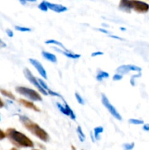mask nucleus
Here are the masks:
<instances>
[{"mask_svg":"<svg viewBox=\"0 0 149 150\" xmlns=\"http://www.w3.org/2000/svg\"><path fill=\"white\" fill-rule=\"evenodd\" d=\"M6 138L12 144L18 148H33L34 142L26 135L18 131L15 128L9 127L6 130Z\"/></svg>","mask_w":149,"mask_h":150,"instance_id":"obj_1","label":"nucleus"},{"mask_svg":"<svg viewBox=\"0 0 149 150\" xmlns=\"http://www.w3.org/2000/svg\"><path fill=\"white\" fill-rule=\"evenodd\" d=\"M19 121L28 131L40 141L45 143L50 141L49 134L37 123L32 121L29 117L25 115H19Z\"/></svg>","mask_w":149,"mask_h":150,"instance_id":"obj_2","label":"nucleus"},{"mask_svg":"<svg viewBox=\"0 0 149 150\" xmlns=\"http://www.w3.org/2000/svg\"><path fill=\"white\" fill-rule=\"evenodd\" d=\"M118 8L125 13H130L131 10L137 13H146L149 10V4L140 0H120Z\"/></svg>","mask_w":149,"mask_h":150,"instance_id":"obj_3","label":"nucleus"},{"mask_svg":"<svg viewBox=\"0 0 149 150\" xmlns=\"http://www.w3.org/2000/svg\"><path fill=\"white\" fill-rule=\"evenodd\" d=\"M15 91L19 95H22L27 100L33 102H41L42 101V98L38 91L34 90L26 86H18L15 87Z\"/></svg>","mask_w":149,"mask_h":150,"instance_id":"obj_4","label":"nucleus"},{"mask_svg":"<svg viewBox=\"0 0 149 150\" xmlns=\"http://www.w3.org/2000/svg\"><path fill=\"white\" fill-rule=\"evenodd\" d=\"M101 101H102V105L105 107V108L108 110V112L112 116V117H114L115 120H118V121H121V120H122V117H121V115L120 114V113L118 112V110L113 106V105L110 102L109 99H108V97L106 96L105 94H101Z\"/></svg>","mask_w":149,"mask_h":150,"instance_id":"obj_5","label":"nucleus"},{"mask_svg":"<svg viewBox=\"0 0 149 150\" xmlns=\"http://www.w3.org/2000/svg\"><path fill=\"white\" fill-rule=\"evenodd\" d=\"M23 75H24L25 78L30 82L31 84H32L34 86H35V87L37 88L38 92H40V93L43 95H48V92L41 86L39 81H38L37 78H36L33 74H32V71H31L29 68L23 69Z\"/></svg>","mask_w":149,"mask_h":150,"instance_id":"obj_6","label":"nucleus"},{"mask_svg":"<svg viewBox=\"0 0 149 150\" xmlns=\"http://www.w3.org/2000/svg\"><path fill=\"white\" fill-rule=\"evenodd\" d=\"M61 100L63 101V103H56V106L58 109L59 110L61 114H64L67 117H69L72 120L75 121L76 120V115L74 113L73 110L72 109L71 107L69 105L67 101L64 99V98H61Z\"/></svg>","mask_w":149,"mask_h":150,"instance_id":"obj_7","label":"nucleus"},{"mask_svg":"<svg viewBox=\"0 0 149 150\" xmlns=\"http://www.w3.org/2000/svg\"><path fill=\"white\" fill-rule=\"evenodd\" d=\"M116 73L121 75H127L130 72H136V73H141L142 68L134 64H122L118 67L115 70Z\"/></svg>","mask_w":149,"mask_h":150,"instance_id":"obj_8","label":"nucleus"},{"mask_svg":"<svg viewBox=\"0 0 149 150\" xmlns=\"http://www.w3.org/2000/svg\"><path fill=\"white\" fill-rule=\"evenodd\" d=\"M29 63L36 69V70L40 75L41 77L43 79H45V80H47L48 79V73H47L46 70L43 67V65L41 64L40 62H39L37 59L34 58H30L29 59Z\"/></svg>","mask_w":149,"mask_h":150,"instance_id":"obj_9","label":"nucleus"},{"mask_svg":"<svg viewBox=\"0 0 149 150\" xmlns=\"http://www.w3.org/2000/svg\"><path fill=\"white\" fill-rule=\"evenodd\" d=\"M18 103L20 105L24 106L25 108H29V109L32 110V111H36V112H40L39 108L37 105H36L34 103L33 101H31L29 100L23 99V98H20V99L18 100Z\"/></svg>","mask_w":149,"mask_h":150,"instance_id":"obj_10","label":"nucleus"},{"mask_svg":"<svg viewBox=\"0 0 149 150\" xmlns=\"http://www.w3.org/2000/svg\"><path fill=\"white\" fill-rule=\"evenodd\" d=\"M47 5H48L49 10L57 13H64V12H67L68 10V8L63 4H55V3H51L47 1Z\"/></svg>","mask_w":149,"mask_h":150,"instance_id":"obj_11","label":"nucleus"},{"mask_svg":"<svg viewBox=\"0 0 149 150\" xmlns=\"http://www.w3.org/2000/svg\"><path fill=\"white\" fill-rule=\"evenodd\" d=\"M55 51H58V52L61 53L63 55L65 56L66 57L69 59H78L79 58L81 57V55L79 54H75V53H73L72 51H69V50H63L61 48H58V47H53Z\"/></svg>","mask_w":149,"mask_h":150,"instance_id":"obj_12","label":"nucleus"},{"mask_svg":"<svg viewBox=\"0 0 149 150\" xmlns=\"http://www.w3.org/2000/svg\"><path fill=\"white\" fill-rule=\"evenodd\" d=\"M41 55L45 59H46L47 61L50 62L51 63H57L58 62V59H57V57L55 54H52V53H50L48 51H42V53H41Z\"/></svg>","mask_w":149,"mask_h":150,"instance_id":"obj_13","label":"nucleus"},{"mask_svg":"<svg viewBox=\"0 0 149 150\" xmlns=\"http://www.w3.org/2000/svg\"><path fill=\"white\" fill-rule=\"evenodd\" d=\"M109 76H110V75L108 72L100 70L97 72V73H96V80L97 81L101 82V81H102L103 80H105V79H108V78H109Z\"/></svg>","mask_w":149,"mask_h":150,"instance_id":"obj_14","label":"nucleus"},{"mask_svg":"<svg viewBox=\"0 0 149 150\" xmlns=\"http://www.w3.org/2000/svg\"><path fill=\"white\" fill-rule=\"evenodd\" d=\"M45 43L47 44V45H55L56 47H58V48H61L63 50H67V48H65V46L64 45V44L61 43L59 41L56 40L54 39H48L46 41H45Z\"/></svg>","mask_w":149,"mask_h":150,"instance_id":"obj_15","label":"nucleus"},{"mask_svg":"<svg viewBox=\"0 0 149 150\" xmlns=\"http://www.w3.org/2000/svg\"><path fill=\"white\" fill-rule=\"evenodd\" d=\"M0 93H1L4 97L8 98L10 100H16V98L14 94L12 93L10 91L7 90V89H0Z\"/></svg>","mask_w":149,"mask_h":150,"instance_id":"obj_16","label":"nucleus"},{"mask_svg":"<svg viewBox=\"0 0 149 150\" xmlns=\"http://www.w3.org/2000/svg\"><path fill=\"white\" fill-rule=\"evenodd\" d=\"M104 132V128L102 126H97L93 129V134L94 136L95 140H99L100 139V135Z\"/></svg>","mask_w":149,"mask_h":150,"instance_id":"obj_17","label":"nucleus"},{"mask_svg":"<svg viewBox=\"0 0 149 150\" xmlns=\"http://www.w3.org/2000/svg\"><path fill=\"white\" fill-rule=\"evenodd\" d=\"M76 131H77V136H78L79 140H80L81 142H84L85 139H86V135H85V133H83L82 127H80V126H77Z\"/></svg>","mask_w":149,"mask_h":150,"instance_id":"obj_18","label":"nucleus"},{"mask_svg":"<svg viewBox=\"0 0 149 150\" xmlns=\"http://www.w3.org/2000/svg\"><path fill=\"white\" fill-rule=\"evenodd\" d=\"M38 8H39V10H40L41 11H42V12H47V11H48L49 9H48V5H47V1H45V0H43V1H41V2L39 3V5H38Z\"/></svg>","mask_w":149,"mask_h":150,"instance_id":"obj_19","label":"nucleus"},{"mask_svg":"<svg viewBox=\"0 0 149 150\" xmlns=\"http://www.w3.org/2000/svg\"><path fill=\"white\" fill-rule=\"evenodd\" d=\"M129 123L131 125H140L144 124V121L142 120H138V119H133L131 118L128 120Z\"/></svg>","mask_w":149,"mask_h":150,"instance_id":"obj_20","label":"nucleus"},{"mask_svg":"<svg viewBox=\"0 0 149 150\" xmlns=\"http://www.w3.org/2000/svg\"><path fill=\"white\" fill-rule=\"evenodd\" d=\"M15 29L17 31L20 32H32V29L26 26H15Z\"/></svg>","mask_w":149,"mask_h":150,"instance_id":"obj_21","label":"nucleus"},{"mask_svg":"<svg viewBox=\"0 0 149 150\" xmlns=\"http://www.w3.org/2000/svg\"><path fill=\"white\" fill-rule=\"evenodd\" d=\"M142 74L141 73H138L136 75H133V76H131V79H130V84L132 86H134L136 84V79H138V78L141 77Z\"/></svg>","mask_w":149,"mask_h":150,"instance_id":"obj_22","label":"nucleus"},{"mask_svg":"<svg viewBox=\"0 0 149 150\" xmlns=\"http://www.w3.org/2000/svg\"><path fill=\"white\" fill-rule=\"evenodd\" d=\"M74 97H75V99L77 100V102L80 105H83L85 104V100L83 98H82L81 95L78 93V92H75L74 93Z\"/></svg>","mask_w":149,"mask_h":150,"instance_id":"obj_23","label":"nucleus"},{"mask_svg":"<svg viewBox=\"0 0 149 150\" xmlns=\"http://www.w3.org/2000/svg\"><path fill=\"white\" fill-rule=\"evenodd\" d=\"M134 147V143L131 142V143H125L123 144V148L124 150H132Z\"/></svg>","mask_w":149,"mask_h":150,"instance_id":"obj_24","label":"nucleus"},{"mask_svg":"<svg viewBox=\"0 0 149 150\" xmlns=\"http://www.w3.org/2000/svg\"><path fill=\"white\" fill-rule=\"evenodd\" d=\"M47 92H48V95H51V96H52V97H56V98H61H61H63V97L61 96V95H60L58 92H55V91L51 90V89H48Z\"/></svg>","mask_w":149,"mask_h":150,"instance_id":"obj_25","label":"nucleus"},{"mask_svg":"<svg viewBox=\"0 0 149 150\" xmlns=\"http://www.w3.org/2000/svg\"><path fill=\"white\" fill-rule=\"evenodd\" d=\"M37 79H38V81H39V84L41 85V86H42L44 89H45L46 91H48V89H49V87H48V84L46 83L45 81H44L42 79H39V78H37Z\"/></svg>","mask_w":149,"mask_h":150,"instance_id":"obj_26","label":"nucleus"},{"mask_svg":"<svg viewBox=\"0 0 149 150\" xmlns=\"http://www.w3.org/2000/svg\"><path fill=\"white\" fill-rule=\"evenodd\" d=\"M123 77H124L123 75L116 73L115 74H114L113 76H112V81H119L122 80Z\"/></svg>","mask_w":149,"mask_h":150,"instance_id":"obj_27","label":"nucleus"},{"mask_svg":"<svg viewBox=\"0 0 149 150\" xmlns=\"http://www.w3.org/2000/svg\"><path fill=\"white\" fill-rule=\"evenodd\" d=\"M104 55V53L102 51H93V53H91V57H100V56Z\"/></svg>","mask_w":149,"mask_h":150,"instance_id":"obj_28","label":"nucleus"},{"mask_svg":"<svg viewBox=\"0 0 149 150\" xmlns=\"http://www.w3.org/2000/svg\"><path fill=\"white\" fill-rule=\"evenodd\" d=\"M97 30L99 31V32H102V33L106 34V35H108V34H110L109 31L107 30V29H105V28H99V29H98Z\"/></svg>","mask_w":149,"mask_h":150,"instance_id":"obj_29","label":"nucleus"},{"mask_svg":"<svg viewBox=\"0 0 149 150\" xmlns=\"http://www.w3.org/2000/svg\"><path fill=\"white\" fill-rule=\"evenodd\" d=\"M109 38H112V39H115V40H124V39H123V38H121V37H119V36H117V35H110Z\"/></svg>","mask_w":149,"mask_h":150,"instance_id":"obj_30","label":"nucleus"},{"mask_svg":"<svg viewBox=\"0 0 149 150\" xmlns=\"http://www.w3.org/2000/svg\"><path fill=\"white\" fill-rule=\"evenodd\" d=\"M5 138H6L5 132H4L2 130L0 129V141L3 140V139H4Z\"/></svg>","mask_w":149,"mask_h":150,"instance_id":"obj_31","label":"nucleus"},{"mask_svg":"<svg viewBox=\"0 0 149 150\" xmlns=\"http://www.w3.org/2000/svg\"><path fill=\"white\" fill-rule=\"evenodd\" d=\"M143 130L145 132H149V124H143Z\"/></svg>","mask_w":149,"mask_h":150,"instance_id":"obj_32","label":"nucleus"},{"mask_svg":"<svg viewBox=\"0 0 149 150\" xmlns=\"http://www.w3.org/2000/svg\"><path fill=\"white\" fill-rule=\"evenodd\" d=\"M6 32H7V35H8L10 38H13V35H14V34H13V32L11 30V29H7V30H6Z\"/></svg>","mask_w":149,"mask_h":150,"instance_id":"obj_33","label":"nucleus"},{"mask_svg":"<svg viewBox=\"0 0 149 150\" xmlns=\"http://www.w3.org/2000/svg\"><path fill=\"white\" fill-rule=\"evenodd\" d=\"M6 43L4 42L3 40H1V39H0V48H5L6 47Z\"/></svg>","mask_w":149,"mask_h":150,"instance_id":"obj_34","label":"nucleus"},{"mask_svg":"<svg viewBox=\"0 0 149 150\" xmlns=\"http://www.w3.org/2000/svg\"><path fill=\"white\" fill-rule=\"evenodd\" d=\"M4 106V101H3L2 100H1V98H0V108H2Z\"/></svg>","mask_w":149,"mask_h":150,"instance_id":"obj_35","label":"nucleus"},{"mask_svg":"<svg viewBox=\"0 0 149 150\" xmlns=\"http://www.w3.org/2000/svg\"><path fill=\"white\" fill-rule=\"evenodd\" d=\"M90 136H91V139L92 142H95V139H94V136H93V133H92V132H91V133H90Z\"/></svg>","mask_w":149,"mask_h":150,"instance_id":"obj_36","label":"nucleus"},{"mask_svg":"<svg viewBox=\"0 0 149 150\" xmlns=\"http://www.w3.org/2000/svg\"><path fill=\"white\" fill-rule=\"evenodd\" d=\"M19 1H20V4H23V5H25V4H26V2H27V1H26V0H19Z\"/></svg>","mask_w":149,"mask_h":150,"instance_id":"obj_37","label":"nucleus"},{"mask_svg":"<svg viewBox=\"0 0 149 150\" xmlns=\"http://www.w3.org/2000/svg\"><path fill=\"white\" fill-rule=\"evenodd\" d=\"M26 1H29V2H35V1H37V0H26Z\"/></svg>","mask_w":149,"mask_h":150,"instance_id":"obj_38","label":"nucleus"},{"mask_svg":"<svg viewBox=\"0 0 149 150\" xmlns=\"http://www.w3.org/2000/svg\"><path fill=\"white\" fill-rule=\"evenodd\" d=\"M120 30H121V31H126V30H127V29H126L125 27H121V28H120Z\"/></svg>","mask_w":149,"mask_h":150,"instance_id":"obj_39","label":"nucleus"},{"mask_svg":"<svg viewBox=\"0 0 149 150\" xmlns=\"http://www.w3.org/2000/svg\"><path fill=\"white\" fill-rule=\"evenodd\" d=\"M10 150H19V149H18V148L15 147H15L11 148V149H10Z\"/></svg>","mask_w":149,"mask_h":150,"instance_id":"obj_40","label":"nucleus"},{"mask_svg":"<svg viewBox=\"0 0 149 150\" xmlns=\"http://www.w3.org/2000/svg\"><path fill=\"white\" fill-rule=\"evenodd\" d=\"M71 147H72V150H77V149H76V148L74 147V146H73V145L71 146Z\"/></svg>","mask_w":149,"mask_h":150,"instance_id":"obj_41","label":"nucleus"},{"mask_svg":"<svg viewBox=\"0 0 149 150\" xmlns=\"http://www.w3.org/2000/svg\"><path fill=\"white\" fill-rule=\"evenodd\" d=\"M32 150H39V149H32Z\"/></svg>","mask_w":149,"mask_h":150,"instance_id":"obj_42","label":"nucleus"},{"mask_svg":"<svg viewBox=\"0 0 149 150\" xmlns=\"http://www.w3.org/2000/svg\"><path fill=\"white\" fill-rule=\"evenodd\" d=\"M0 120H1V117H0Z\"/></svg>","mask_w":149,"mask_h":150,"instance_id":"obj_43","label":"nucleus"}]
</instances>
